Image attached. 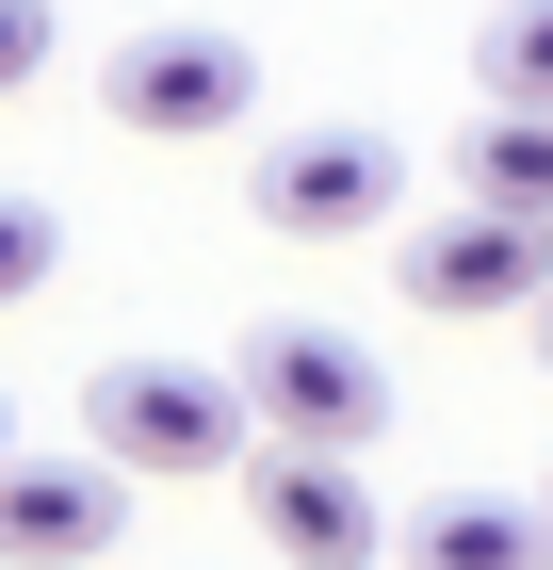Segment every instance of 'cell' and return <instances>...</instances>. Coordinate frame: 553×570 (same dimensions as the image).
Listing matches in <instances>:
<instances>
[{
    "label": "cell",
    "instance_id": "cell-1",
    "mask_svg": "<svg viewBox=\"0 0 553 570\" xmlns=\"http://www.w3.org/2000/svg\"><path fill=\"white\" fill-rule=\"evenodd\" d=\"M82 456H115L130 489H179V473H228L245 456V392L213 358H115L82 392Z\"/></svg>",
    "mask_w": 553,
    "mask_h": 570
},
{
    "label": "cell",
    "instance_id": "cell-2",
    "mask_svg": "<svg viewBox=\"0 0 553 570\" xmlns=\"http://www.w3.org/2000/svg\"><path fill=\"white\" fill-rule=\"evenodd\" d=\"M228 392H245V424H260V440H309V456H358V440L391 424V375H375V343H342V326H309V309L245 326Z\"/></svg>",
    "mask_w": 553,
    "mask_h": 570
},
{
    "label": "cell",
    "instance_id": "cell-3",
    "mask_svg": "<svg viewBox=\"0 0 553 570\" xmlns=\"http://www.w3.org/2000/svg\"><path fill=\"white\" fill-rule=\"evenodd\" d=\"M245 98H260V66H245V33H213V17H164V33H130L115 66H98V115L147 131V147L245 131Z\"/></svg>",
    "mask_w": 553,
    "mask_h": 570
},
{
    "label": "cell",
    "instance_id": "cell-4",
    "mask_svg": "<svg viewBox=\"0 0 553 570\" xmlns=\"http://www.w3.org/2000/svg\"><path fill=\"white\" fill-rule=\"evenodd\" d=\"M245 522L277 538V570H375L391 554L358 456H309V440H260V456H245Z\"/></svg>",
    "mask_w": 553,
    "mask_h": 570
},
{
    "label": "cell",
    "instance_id": "cell-5",
    "mask_svg": "<svg viewBox=\"0 0 553 570\" xmlns=\"http://www.w3.org/2000/svg\"><path fill=\"white\" fill-rule=\"evenodd\" d=\"M245 196H260L277 245H358V228H391L407 164H391L375 131H294V147H260V164H245Z\"/></svg>",
    "mask_w": 553,
    "mask_h": 570
},
{
    "label": "cell",
    "instance_id": "cell-6",
    "mask_svg": "<svg viewBox=\"0 0 553 570\" xmlns=\"http://www.w3.org/2000/svg\"><path fill=\"white\" fill-rule=\"evenodd\" d=\"M407 309H440V326H472V309H521L553 277V228H521V213H488V196H472V213H440V228H407Z\"/></svg>",
    "mask_w": 553,
    "mask_h": 570
},
{
    "label": "cell",
    "instance_id": "cell-7",
    "mask_svg": "<svg viewBox=\"0 0 553 570\" xmlns=\"http://www.w3.org/2000/svg\"><path fill=\"white\" fill-rule=\"evenodd\" d=\"M115 505H130L115 456H0V570H82Z\"/></svg>",
    "mask_w": 553,
    "mask_h": 570
},
{
    "label": "cell",
    "instance_id": "cell-8",
    "mask_svg": "<svg viewBox=\"0 0 553 570\" xmlns=\"http://www.w3.org/2000/svg\"><path fill=\"white\" fill-rule=\"evenodd\" d=\"M407 570H553V522L537 505H424V522H407Z\"/></svg>",
    "mask_w": 553,
    "mask_h": 570
},
{
    "label": "cell",
    "instance_id": "cell-9",
    "mask_svg": "<svg viewBox=\"0 0 553 570\" xmlns=\"http://www.w3.org/2000/svg\"><path fill=\"white\" fill-rule=\"evenodd\" d=\"M472 196L521 228H553V98H488V131H472Z\"/></svg>",
    "mask_w": 553,
    "mask_h": 570
},
{
    "label": "cell",
    "instance_id": "cell-10",
    "mask_svg": "<svg viewBox=\"0 0 553 570\" xmlns=\"http://www.w3.org/2000/svg\"><path fill=\"white\" fill-rule=\"evenodd\" d=\"M472 82H488V98H553V0H505V17H488Z\"/></svg>",
    "mask_w": 553,
    "mask_h": 570
},
{
    "label": "cell",
    "instance_id": "cell-11",
    "mask_svg": "<svg viewBox=\"0 0 553 570\" xmlns=\"http://www.w3.org/2000/svg\"><path fill=\"white\" fill-rule=\"evenodd\" d=\"M49 262H66V213H49V196H0V309L33 294Z\"/></svg>",
    "mask_w": 553,
    "mask_h": 570
},
{
    "label": "cell",
    "instance_id": "cell-12",
    "mask_svg": "<svg viewBox=\"0 0 553 570\" xmlns=\"http://www.w3.org/2000/svg\"><path fill=\"white\" fill-rule=\"evenodd\" d=\"M33 66H49V0H0V98L33 82Z\"/></svg>",
    "mask_w": 553,
    "mask_h": 570
},
{
    "label": "cell",
    "instance_id": "cell-13",
    "mask_svg": "<svg viewBox=\"0 0 553 570\" xmlns=\"http://www.w3.org/2000/svg\"><path fill=\"white\" fill-rule=\"evenodd\" d=\"M0 456H17V407H0Z\"/></svg>",
    "mask_w": 553,
    "mask_h": 570
},
{
    "label": "cell",
    "instance_id": "cell-14",
    "mask_svg": "<svg viewBox=\"0 0 553 570\" xmlns=\"http://www.w3.org/2000/svg\"><path fill=\"white\" fill-rule=\"evenodd\" d=\"M537 343H553V326H537Z\"/></svg>",
    "mask_w": 553,
    "mask_h": 570
},
{
    "label": "cell",
    "instance_id": "cell-15",
    "mask_svg": "<svg viewBox=\"0 0 553 570\" xmlns=\"http://www.w3.org/2000/svg\"><path fill=\"white\" fill-rule=\"evenodd\" d=\"M537 522H553V505H537Z\"/></svg>",
    "mask_w": 553,
    "mask_h": 570
}]
</instances>
